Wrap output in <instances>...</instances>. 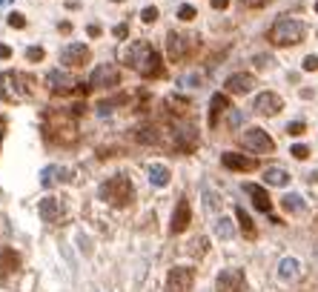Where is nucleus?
Wrapping results in <instances>:
<instances>
[{
	"label": "nucleus",
	"instance_id": "39448f33",
	"mask_svg": "<svg viewBox=\"0 0 318 292\" xmlns=\"http://www.w3.org/2000/svg\"><path fill=\"white\" fill-rule=\"evenodd\" d=\"M304 34H307V29H304L301 20H295V17H281V20H275V23L270 26L267 37H270L272 46H295V43L304 40Z\"/></svg>",
	"mask_w": 318,
	"mask_h": 292
},
{
	"label": "nucleus",
	"instance_id": "cd10ccee",
	"mask_svg": "<svg viewBox=\"0 0 318 292\" xmlns=\"http://www.w3.org/2000/svg\"><path fill=\"white\" fill-rule=\"evenodd\" d=\"M215 232L221 235L223 241H229V238H232V232H235V229H232V221H229V218H221V221L215 224Z\"/></svg>",
	"mask_w": 318,
	"mask_h": 292
},
{
	"label": "nucleus",
	"instance_id": "393cba45",
	"mask_svg": "<svg viewBox=\"0 0 318 292\" xmlns=\"http://www.w3.org/2000/svg\"><path fill=\"white\" fill-rule=\"evenodd\" d=\"M169 178H172V175H169V169H166L163 163H152V166H149V181H152L155 186H166Z\"/></svg>",
	"mask_w": 318,
	"mask_h": 292
},
{
	"label": "nucleus",
	"instance_id": "ea45409f",
	"mask_svg": "<svg viewBox=\"0 0 318 292\" xmlns=\"http://www.w3.org/2000/svg\"><path fill=\"white\" fill-rule=\"evenodd\" d=\"M9 58H12V49L6 43H0V61H9Z\"/></svg>",
	"mask_w": 318,
	"mask_h": 292
},
{
	"label": "nucleus",
	"instance_id": "1a4fd4ad",
	"mask_svg": "<svg viewBox=\"0 0 318 292\" xmlns=\"http://www.w3.org/2000/svg\"><path fill=\"white\" fill-rule=\"evenodd\" d=\"M195 287V269L192 266H172L166 272L163 292H192Z\"/></svg>",
	"mask_w": 318,
	"mask_h": 292
},
{
	"label": "nucleus",
	"instance_id": "5701e85b",
	"mask_svg": "<svg viewBox=\"0 0 318 292\" xmlns=\"http://www.w3.org/2000/svg\"><path fill=\"white\" fill-rule=\"evenodd\" d=\"M163 106H166V112H172V115H187L192 109V103L187 100V97L181 95H169L166 100H163Z\"/></svg>",
	"mask_w": 318,
	"mask_h": 292
},
{
	"label": "nucleus",
	"instance_id": "a19ab883",
	"mask_svg": "<svg viewBox=\"0 0 318 292\" xmlns=\"http://www.w3.org/2000/svg\"><path fill=\"white\" fill-rule=\"evenodd\" d=\"M229 6V0H212V9H218V12H223Z\"/></svg>",
	"mask_w": 318,
	"mask_h": 292
},
{
	"label": "nucleus",
	"instance_id": "6e6552de",
	"mask_svg": "<svg viewBox=\"0 0 318 292\" xmlns=\"http://www.w3.org/2000/svg\"><path fill=\"white\" fill-rule=\"evenodd\" d=\"M241 146L250 149V152H255V155H270V152H275V140L261 129V126L244 129V135H241Z\"/></svg>",
	"mask_w": 318,
	"mask_h": 292
},
{
	"label": "nucleus",
	"instance_id": "f03ea898",
	"mask_svg": "<svg viewBox=\"0 0 318 292\" xmlns=\"http://www.w3.org/2000/svg\"><path fill=\"white\" fill-rule=\"evenodd\" d=\"M40 129L49 143L75 146L78 143V115L72 109H46L40 118Z\"/></svg>",
	"mask_w": 318,
	"mask_h": 292
},
{
	"label": "nucleus",
	"instance_id": "37998d69",
	"mask_svg": "<svg viewBox=\"0 0 318 292\" xmlns=\"http://www.w3.org/2000/svg\"><path fill=\"white\" fill-rule=\"evenodd\" d=\"M115 3H124V0H115Z\"/></svg>",
	"mask_w": 318,
	"mask_h": 292
},
{
	"label": "nucleus",
	"instance_id": "f3484780",
	"mask_svg": "<svg viewBox=\"0 0 318 292\" xmlns=\"http://www.w3.org/2000/svg\"><path fill=\"white\" fill-rule=\"evenodd\" d=\"M37 212H40V218H43L46 224H55L66 212V206H64V200H58V198H43V200L37 203Z\"/></svg>",
	"mask_w": 318,
	"mask_h": 292
},
{
	"label": "nucleus",
	"instance_id": "0eeeda50",
	"mask_svg": "<svg viewBox=\"0 0 318 292\" xmlns=\"http://www.w3.org/2000/svg\"><path fill=\"white\" fill-rule=\"evenodd\" d=\"M46 86H49V92L52 95H61V97H66V95H89L92 92V86L89 83H83V80H78L75 75H69V72H49L46 75Z\"/></svg>",
	"mask_w": 318,
	"mask_h": 292
},
{
	"label": "nucleus",
	"instance_id": "b1692460",
	"mask_svg": "<svg viewBox=\"0 0 318 292\" xmlns=\"http://www.w3.org/2000/svg\"><path fill=\"white\" fill-rule=\"evenodd\" d=\"M264 181H267L270 186H286V184H289V175H286L284 169H278V166H270V169L264 172Z\"/></svg>",
	"mask_w": 318,
	"mask_h": 292
},
{
	"label": "nucleus",
	"instance_id": "f704fd0d",
	"mask_svg": "<svg viewBox=\"0 0 318 292\" xmlns=\"http://www.w3.org/2000/svg\"><path fill=\"white\" fill-rule=\"evenodd\" d=\"M9 26H12V29H23V26H26V17H23L20 12H12V15H9Z\"/></svg>",
	"mask_w": 318,
	"mask_h": 292
},
{
	"label": "nucleus",
	"instance_id": "79ce46f5",
	"mask_svg": "<svg viewBox=\"0 0 318 292\" xmlns=\"http://www.w3.org/2000/svg\"><path fill=\"white\" fill-rule=\"evenodd\" d=\"M89 37H100V26H97V23L89 26Z\"/></svg>",
	"mask_w": 318,
	"mask_h": 292
},
{
	"label": "nucleus",
	"instance_id": "c756f323",
	"mask_svg": "<svg viewBox=\"0 0 318 292\" xmlns=\"http://www.w3.org/2000/svg\"><path fill=\"white\" fill-rule=\"evenodd\" d=\"M43 58H46V52H43L40 46H29V49H26V61H29V63H40Z\"/></svg>",
	"mask_w": 318,
	"mask_h": 292
},
{
	"label": "nucleus",
	"instance_id": "2f4dec72",
	"mask_svg": "<svg viewBox=\"0 0 318 292\" xmlns=\"http://www.w3.org/2000/svg\"><path fill=\"white\" fill-rule=\"evenodd\" d=\"M289 155H292L295 161H307V158H310V149H307L304 143H295V146L289 149Z\"/></svg>",
	"mask_w": 318,
	"mask_h": 292
},
{
	"label": "nucleus",
	"instance_id": "412c9836",
	"mask_svg": "<svg viewBox=\"0 0 318 292\" xmlns=\"http://www.w3.org/2000/svg\"><path fill=\"white\" fill-rule=\"evenodd\" d=\"M226 109H229V97L223 92H215L212 100H209V126H218V121H221V115Z\"/></svg>",
	"mask_w": 318,
	"mask_h": 292
},
{
	"label": "nucleus",
	"instance_id": "a211bd4d",
	"mask_svg": "<svg viewBox=\"0 0 318 292\" xmlns=\"http://www.w3.org/2000/svg\"><path fill=\"white\" fill-rule=\"evenodd\" d=\"M17 269H20V255L12 246H3L0 249V281H6L9 275H15Z\"/></svg>",
	"mask_w": 318,
	"mask_h": 292
},
{
	"label": "nucleus",
	"instance_id": "4468645a",
	"mask_svg": "<svg viewBox=\"0 0 318 292\" xmlns=\"http://www.w3.org/2000/svg\"><path fill=\"white\" fill-rule=\"evenodd\" d=\"M258 115H267V118H272V115H278L281 109H284V100L275 95V92H261V95L255 97V106H253Z\"/></svg>",
	"mask_w": 318,
	"mask_h": 292
},
{
	"label": "nucleus",
	"instance_id": "4c0bfd02",
	"mask_svg": "<svg viewBox=\"0 0 318 292\" xmlns=\"http://www.w3.org/2000/svg\"><path fill=\"white\" fill-rule=\"evenodd\" d=\"M270 63H272V58H270V55H258V58H255V66H258V69H267Z\"/></svg>",
	"mask_w": 318,
	"mask_h": 292
},
{
	"label": "nucleus",
	"instance_id": "6ab92c4d",
	"mask_svg": "<svg viewBox=\"0 0 318 292\" xmlns=\"http://www.w3.org/2000/svg\"><path fill=\"white\" fill-rule=\"evenodd\" d=\"M244 192L253 198V203H255V209L258 212H272V200H270V195H267V189L264 186H258V184H244Z\"/></svg>",
	"mask_w": 318,
	"mask_h": 292
},
{
	"label": "nucleus",
	"instance_id": "4be33fe9",
	"mask_svg": "<svg viewBox=\"0 0 318 292\" xmlns=\"http://www.w3.org/2000/svg\"><path fill=\"white\" fill-rule=\"evenodd\" d=\"M235 218H238V227H241V232H244V238H247V241H255V238H258V229H255L253 218L247 215L244 206H235Z\"/></svg>",
	"mask_w": 318,
	"mask_h": 292
},
{
	"label": "nucleus",
	"instance_id": "9d476101",
	"mask_svg": "<svg viewBox=\"0 0 318 292\" xmlns=\"http://www.w3.org/2000/svg\"><path fill=\"white\" fill-rule=\"evenodd\" d=\"M118 83H121V69L115 63H100L92 72V77H89V86L92 89H112Z\"/></svg>",
	"mask_w": 318,
	"mask_h": 292
},
{
	"label": "nucleus",
	"instance_id": "72a5a7b5",
	"mask_svg": "<svg viewBox=\"0 0 318 292\" xmlns=\"http://www.w3.org/2000/svg\"><path fill=\"white\" fill-rule=\"evenodd\" d=\"M141 20H143V23H155V20H158V9H155V6H146V9L141 12Z\"/></svg>",
	"mask_w": 318,
	"mask_h": 292
},
{
	"label": "nucleus",
	"instance_id": "ddd939ff",
	"mask_svg": "<svg viewBox=\"0 0 318 292\" xmlns=\"http://www.w3.org/2000/svg\"><path fill=\"white\" fill-rule=\"evenodd\" d=\"M190 224H192V206H190V200H187V195H181L178 203H175V212H172L169 232H172V235H181V232L190 229Z\"/></svg>",
	"mask_w": 318,
	"mask_h": 292
},
{
	"label": "nucleus",
	"instance_id": "bb28decb",
	"mask_svg": "<svg viewBox=\"0 0 318 292\" xmlns=\"http://www.w3.org/2000/svg\"><path fill=\"white\" fill-rule=\"evenodd\" d=\"M278 275H281V278H295V275H298V261L295 258H284L281 261V263H278Z\"/></svg>",
	"mask_w": 318,
	"mask_h": 292
},
{
	"label": "nucleus",
	"instance_id": "aec40b11",
	"mask_svg": "<svg viewBox=\"0 0 318 292\" xmlns=\"http://www.w3.org/2000/svg\"><path fill=\"white\" fill-rule=\"evenodd\" d=\"M69 181V169L61 166V163H52V166H46L43 172H40V184L49 189V186H58V184H64Z\"/></svg>",
	"mask_w": 318,
	"mask_h": 292
},
{
	"label": "nucleus",
	"instance_id": "9b49d317",
	"mask_svg": "<svg viewBox=\"0 0 318 292\" xmlns=\"http://www.w3.org/2000/svg\"><path fill=\"white\" fill-rule=\"evenodd\" d=\"M215 292H247V275L244 269H221L218 281H215Z\"/></svg>",
	"mask_w": 318,
	"mask_h": 292
},
{
	"label": "nucleus",
	"instance_id": "dca6fc26",
	"mask_svg": "<svg viewBox=\"0 0 318 292\" xmlns=\"http://www.w3.org/2000/svg\"><path fill=\"white\" fill-rule=\"evenodd\" d=\"M226 92L229 95H247V92H253L255 86V77L250 75V72H235V75H229L226 77Z\"/></svg>",
	"mask_w": 318,
	"mask_h": 292
},
{
	"label": "nucleus",
	"instance_id": "58836bf2",
	"mask_svg": "<svg viewBox=\"0 0 318 292\" xmlns=\"http://www.w3.org/2000/svg\"><path fill=\"white\" fill-rule=\"evenodd\" d=\"M244 6H250V9H261V6H267L270 0H241Z\"/></svg>",
	"mask_w": 318,
	"mask_h": 292
},
{
	"label": "nucleus",
	"instance_id": "f257e3e1",
	"mask_svg": "<svg viewBox=\"0 0 318 292\" xmlns=\"http://www.w3.org/2000/svg\"><path fill=\"white\" fill-rule=\"evenodd\" d=\"M121 58H124V63H127L129 69H135V72H138L141 77H146V80H158V77L166 75L158 49H155L149 40H135V43L124 46Z\"/></svg>",
	"mask_w": 318,
	"mask_h": 292
},
{
	"label": "nucleus",
	"instance_id": "c85d7f7f",
	"mask_svg": "<svg viewBox=\"0 0 318 292\" xmlns=\"http://www.w3.org/2000/svg\"><path fill=\"white\" fill-rule=\"evenodd\" d=\"M207 246H209L207 238H195V241L190 244V252L195 255V258H201V255H207Z\"/></svg>",
	"mask_w": 318,
	"mask_h": 292
},
{
	"label": "nucleus",
	"instance_id": "423d86ee",
	"mask_svg": "<svg viewBox=\"0 0 318 292\" xmlns=\"http://www.w3.org/2000/svg\"><path fill=\"white\" fill-rule=\"evenodd\" d=\"M201 46V37L198 34H190V32H169L166 34V55L172 63H184L190 61L192 55L198 52Z\"/></svg>",
	"mask_w": 318,
	"mask_h": 292
},
{
	"label": "nucleus",
	"instance_id": "7c9ffc66",
	"mask_svg": "<svg viewBox=\"0 0 318 292\" xmlns=\"http://www.w3.org/2000/svg\"><path fill=\"white\" fill-rule=\"evenodd\" d=\"M178 17H181L184 23H190V20H195V17H198V12H195V6H187V3H184V6L178 9Z\"/></svg>",
	"mask_w": 318,
	"mask_h": 292
},
{
	"label": "nucleus",
	"instance_id": "2eb2a0df",
	"mask_svg": "<svg viewBox=\"0 0 318 292\" xmlns=\"http://www.w3.org/2000/svg\"><path fill=\"white\" fill-rule=\"evenodd\" d=\"M221 163L232 172H255L258 169V161L250 158V155H238V152H223L221 155Z\"/></svg>",
	"mask_w": 318,
	"mask_h": 292
},
{
	"label": "nucleus",
	"instance_id": "f8f14e48",
	"mask_svg": "<svg viewBox=\"0 0 318 292\" xmlns=\"http://www.w3.org/2000/svg\"><path fill=\"white\" fill-rule=\"evenodd\" d=\"M89 61H92V49L86 43H69V46H64V52H61V63L69 66V69H80V66H86Z\"/></svg>",
	"mask_w": 318,
	"mask_h": 292
},
{
	"label": "nucleus",
	"instance_id": "20e7f679",
	"mask_svg": "<svg viewBox=\"0 0 318 292\" xmlns=\"http://www.w3.org/2000/svg\"><path fill=\"white\" fill-rule=\"evenodd\" d=\"M97 195H100V200L124 209V206H129L135 200V186H132V181H129L127 175H112V178H106L100 184Z\"/></svg>",
	"mask_w": 318,
	"mask_h": 292
},
{
	"label": "nucleus",
	"instance_id": "c03bdc74",
	"mask_svg": "<svg viewBox=\"0 0 318 292\" xmlns=\"http://www.w3.org/2000/svg\"><path fill=\"white\" fill-rule=\"evenodd\" d=\"M316 12H318V3H316Z\"/></svg>",
	"mask_w": 318,
	"mask_h": 292
},
{
	"label": "nucleus",
	"instance_id": "c9c22d12",
	"mask_svg": "<svg viewBox=\"0 0 318 292\" xmlns=\"http://www.w3.org/2000/svg\"><path fill=\"white\" fill-rule=\"evenodd\" d=\"M301 66H304V72H316V69H318V58H316V55H307Z\"/></svg>",
	"mask_w": 318,
	"mask_h": 292
},
{
	"label": "nucleus",
	"instance_id": "473e14b6",
	"mask_svg": "<svg viewBox=\"0 0 318 292\" xmlns=\"http://www.w3.org/2000/svg\"><path fill=\"white\" fill-rule=\"evenodd\" d=\"M304 132H307V123H304V121H292V123L286 126V135H292V138H301Z\"/></svg>",
	"mask_w": 318,
	"mask_h": 292
},
{
	"label": "nucleus",
	"instance_id": "e433bc0d",
	"mask_svg": "<svg viewBox=\"0 0 318 292\" xmlns=\"http://www.w3.org/2000/svg\"><path fill=\"white\" fill-rule=\"evenodd\" d=\"M112 34H115V37H121V40H124V37H127V34H129V26H127V23H118V26H115V29H112Z\"/></svg>",
	"mask_w": 318,
	"mask_h": 292
},
{
	"label": "nucleus",
	"instance_id": "7ed1b4c3",
	"mask_svg": "<svg viewBox=\"0 0 318 292\" xmlns=\"http://www.w3.org/2000/svg\"><path fill=\"white\" fill-rule=\"evenodd\" d=\"M37 80L26 72H0V100L3 103H23L34 97Z\"/></svg>",
	"mask_w": 318,
	"mask_h": 292
},
{
	"label": "nucleus",
	"instance_id": "a878e982",
	"mask_svg": "<svg viewBox=\"0 0 318 292\" xmlns=\"http://www.w3.org/2000/svg\"><path fill=\"white\" fill-rule=\"evenodd\" d=\"M281 206H284L286 212H301V209H304V198L295 195V192H289V195L281 198Z\"/></svg>",
	"mask_w": 318,
	"mask_h": 292
}]
</instances>
